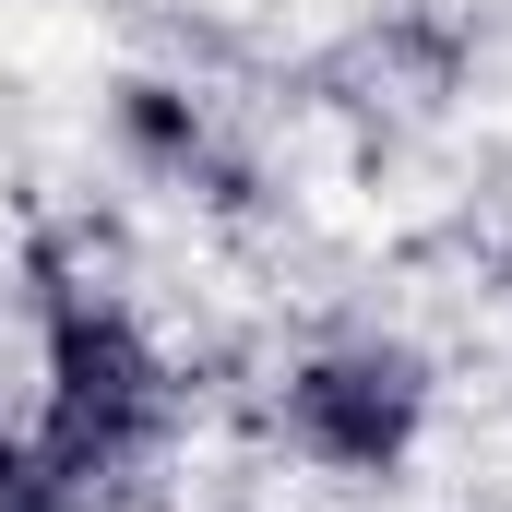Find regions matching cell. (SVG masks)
I'll use <instances>...</instances> for the list:
<instances>
[{"mask_svg":"<svg viewBox=\"0 0 512 512\" xmlns=\"http://www.w3.org/2000/svg\"><path fill=\"white\" fill-rule=\"evenodd\" d=\"M155 429H167V358L131 334L96 286H48V405H36L24 441L96 501Z\"/></svg>","mask_w":512,"mask_h":512,"instance_id":"obj_1","label":"cell"},{"mask_svg":"<svg viewBox=\"0 0 512 512\" xmlns=\"http://www.w3.org/2000/svg\"><path fill=\"white\" fill-rule=\"evenodd\" d=\"M417 417H429V370H417L405 346H322V358L286 382V441L322 453V465H346V477L405 465Z\"/></svg>","mask_w":512,"mask_h":512,"instance_id":"obj_2","label":"cell"}]
</instances>
